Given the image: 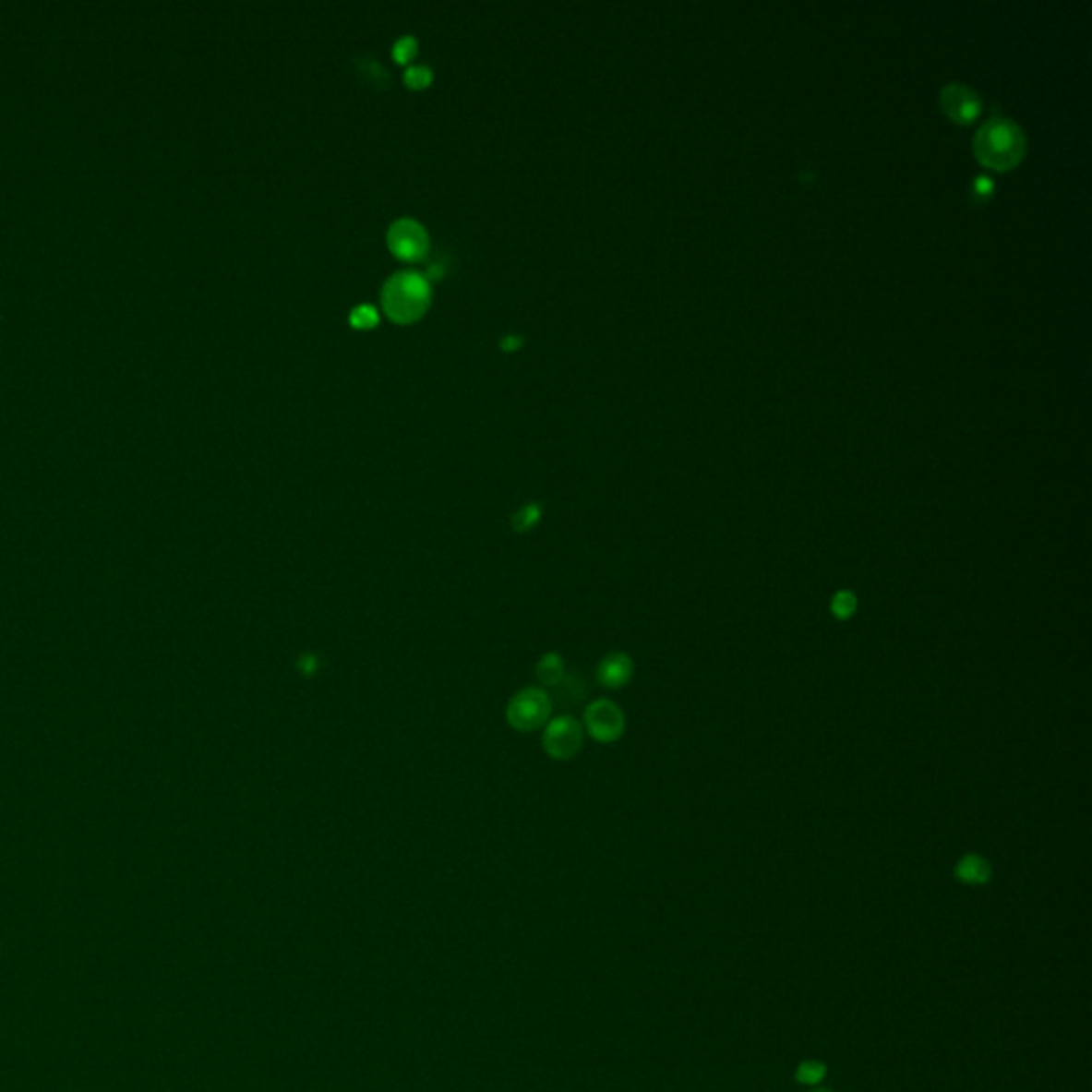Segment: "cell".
<instances>
[{
    "instance_id": "3",
    "label": "cell",
    "mask_w": 1092,
    "mask_h": 1092,
    "mask_svg": "<svg viewBox=\"0 0 1092 1092\" xmlns=\"http://www.w3.org/2000/svg\"><path fill=\"white\" fill-rule=\"evenodd\" d=\"M551 706L553 700L546 691L535 690V687H527V690L519 691L517 696L510 700V704H508V724H510L514 730L521 732L538 730V727L545 726L548 717H551Z\"/></svg>"
},
{
    "instance_id": "21",
    "label": "cell",
    "mask_w": 1092,
    "mask_h": 1092,
    "mask_svg": "<svg viewBox=\"0 0 1092 1092\" xmlns=\"http://www.w3.org/2000/svg\"><path fill=\"white\" fill-rule=\"evenodd\" d=\"M813 1092H830V1090H813Z\"/></svg>"
},
{
    "instance_id": "2",
    "label": "cell",
    "mask_w": 1092,
    "mask_h": 1092,
    "mask_svg": "<svg viewBox=\"0 0 1092 1092\" xmlns=\"http://www.w3.org/2000/svg\"><path fill=\"white\" fill-rule=\"evenodd\" d=\"M1022 148H1025L1022 133L1009 120H990L975 139V150L981 161L997 169L1009 167L1018 161Z\"/></svg>"
},
{
    "instance_id": "14",
    "label": "cell",
    "mask_w": 1092,
    "mask_h": 1092,
    "mask_svg": "<svg viewBox=\"0 0 1092 1092\" xmlns=\"http://www.w3.org/2000/svg\"><path fill=\"white\" fill-rule=\"evenodd\" d=\"M830 610H833V615L839 621H847L849 617L856 615L858 597L851 592H845V589L843 592H836L833 595V602H830Z\"/></svg>"
},
{
    "instance_id": "11",
    "label": "cell",
    "mask_w": 1092,
    "mask_h": 1092,
    "mask_svg": "<svg viewBox=\"0 0 1092 1092\" xmlns=\"http://www.w3.org/2000/svg\"><path fill=\"white\" fill-rule=\"evenodd\" d=\"M535 675H538L542 685H558L561 678L566 677V668H563L561 657L558 654H546L545 657H540L538 666H535Z\"/></svg>"
},
{
    "instance_id": "5",
    "label": "cell",
    "mask_w": 1092,
    "mask_h": 1092,
    "mask_svg": "<svg viewBox=\"0 0 1092 1092\" xmlns=\"http://www.w3.org/2000/svg\"><path fill=\"white\" fill-rule=\"evenodd\" d=\"M587 732L597 743H615L625 730V715L613 700H595L585 711Z\"/></svg>"
},
{
    "instance_id": "20",
    "label": "cell",
    "mask_w": 1092,
    "mask_h": 1092,
    "mask_svg": "<svg viewBox=\"0 0 1092 1092\" xmlns=\"http://www.w3.org/2000/svg\"><path fill=\"white\" fill-rule=\"evenodd\" d=\"M521 343H523V338H521V335H508V338L501 340V348L514 350V348H519Z\"/></svg>"
},
{
    "instance_id": "1",
    "label": "cell",
    "mask_w": 1092,
    "mask_h": 1092,
    "mask_svg": "<svg viewBox=\"0 0 1092 1092\" xmlns=\"http://www.w3.org/2000/svg\"><path fill=\"white\" fill-rule=\"evenodd\" d=\"M431 288L425 276L416 271H400L384 284L382 306L389 318L402 325L414 322L427 312Z\"/></svg>"
},
{
    "instance_id": "13",
    "label": "cell",
    "mask_w": 1092,
    "mask_h": 1092,
    "mask_svg": "<svg viewBox=\"0 0 1092 1092\" xmlns=\"http://www.w3.org/2000/svg\"><path fill=\"white\" fill-rule=\"evenodd\" d=\"M826 1074H828V1067L823 1062L802 1061L798 1067H796V1082L805 1084V1086H817V1084L823 1082Z\"/></svg>"
},
{
    "instance_id": "7",
    "label": "cell",
    "mask_w": 1092,
    "mask_h": 1092,
    "mask_svg": "<svg viewBox=\"0 0 1092 1092\" xmlns=\"http://www.w3.org/2000/svg\"><path fill=\"white\" fill-rule=\"evenodd\" d=\"M631 675H634V662L625 654H608L597 666V681L608 690L628 685Z\"/></svg>"
},
{
    "instance_id": "19",
    "label": "cell",
    "mask_w": 1092,
    "mask_h": 1092,
    "mask_svg": "<svg viewBox=\"0 0 1092 1092\" xmlns=\"http://www.w3.org/2000/svg\"><path fill=\"white\" fill-rule=\"evenodd\" d=\"M427 273H429V278H436V280H439V278H442L444 273H446V263H444V260H436V263H431V265H429Z\"/></svg>"
},
{
    "instance_id": "15",
    "label": "cell",
    "mask_w": 1092,
    "mask_h": 1092,
    "mask_svg": "<svg viewBox=\"0 0 1092 1092\" xmlns=\"http://www.w3.org/2000/svg\"><path fill=\"white\" fill-rule=\"evenodd\" d=\"M540 514H542V510H540L538 504H527V506H523L517 514H514V519H512L514 530H517V532L532 530L534 525L540 523Z\"/></svg>"
},
{
    "instance_id": "18",
    "label": "cell",
    "mask_w": 1092,
    "mask_h": 1092,
    "mask_svg": "<svg viewBox=\"0 0 1092 1092\" xmlns=\"http://www.w3.org/2000/svg\"><path fill=\"white\" fill-rule=\"evenodd\" d=\"M416 50H418V43H416L414 37H402L393 47V58L397 60V63L403 65L416 56Z\"/></svg>"
},
{
    "instance_id": "16",
    "label": "cell",
    "mask_w": 1092,
    "mask_h": 1092,
    "mask_svg": "<svg viewBox=\"0 0 1092 1092\" xmlns=\"http://www.w3.org/2000/svg\"><path fill=\"white\" fill-rule=\"evenodd\" d=\"M431 79H434V73L429 71L427 65L410 66L406 75H403V81H406V86L412 88V90H423V88H427L431 84Z\"/></svg>"
},
{
    "instance_id": "6",
    "label": "cell",
    "mask_w": 1092,
    "mask_h": 1092,
    "mask_svg": "<svg viewBox=\"0 0 1092 1092\" xmlns=\"http://www.w3.org/2000/svg\"><path fill=\"white\" fill-rule=\"evenodd\" d=\"M389 248L397 258L403 260H418L429 252V237L427 231L423 229L416 220L402 218L390 226L389 231Z\"/></svg>"
},
{
    "instance_id": "8",
    "label": "cell",
    "mask_w": 1092,
    "mask_h": 1092,
    "mask_svg": "<svg viewBox=\"0 0 1092 1092\" xmlns=\"http://www.w3.org/2000/svg\"><path fill=\"white\" fill-rule=\"evenodd\" d=\"M954 873H956L958 882L965 883V885H984V883L990 882L992 867L984 856L966 854V856L960 858L956 869H954Z\"/></svg>"
},
{
    "instance_id": "12",
    "label": "cell",
    "mask_w": 1092,
    "mask_h": 1092,
    "mask_svg": "<svg viewBox=\"0 0 1092 1092\" xmlns=\"http://www.w3.org/2000/svg\"><path fill=\"white\" fill-rule=\"evenodd\" d=\"M555 687H558V700L561 704H576L585 698V683L579 677L566 675Z\"/></svg>"
},
{
    "instance_id": "9",
    "label": "cell",
    "mask_w": 1092,
    "mask_h": 1092,
    "mask_svg": "<svg viewBox=\"0 0 1092 1092\" xmlns=\"http://www.w3.org/2000/svg\"><path fill=\"white\" fill-rule=\"evenodd\" d=\"M943 105L947 112H950L954 118L958 120H968L971 115L978 114L979 109V101L978 96H975L968 88L960 86V84H954L950 88H945L943 92Z\"/></svg>"
},
{
    "instance_id": "10",
    "label": "cell",
    "mask_w": 1092,
    "mask_h": 1092,
    "mask_svg": "<svg viewBox=\"0 0 1092 1092\" xmlns=\"http://www.w3.org/2000/svg\"><path fill=\"white\" fill-rule=\"evenodd\" d=\"M354 66H356V73L361 75V79L366 81L369 86H376V88H387L390 86V78H389V71L384 68L380 63H378L376 58H356L354 60Z\"/></svg>"
},
{
    "instance_id": "17",
    "label": "cell",
    "mask_w": 1092,
    "mask_h": 1092,
    "mask_svg": "<svg viewBox=\"0 0 1092 1092\" xmlns=\"http://www.w3.org/2000/svg\"><path fill=\"white\" fill-rule=\"evenodd\" d=\"M350 325L354 329H374L378 325V312L374 306H356L350 312Z\"/></svg>"
},
{
    "instance_id": "4",
    "label": "cell",
    "mask_w": 1092,
    "mask_h": 1092,
    "mask_svg": "<svg viewBox=\"0 0 1092 1092\" xmlns=\"http://www.w3.org/2000/svg\"><path fill=\"white\" fill-rule=\"evenodd\" d=\"M542 745L553 760H572L582 747V727L570 715L555 717L546 721Z\"/></svg>"
}]
</instances>
